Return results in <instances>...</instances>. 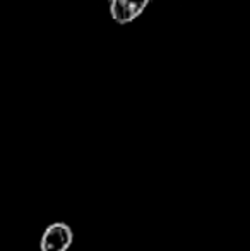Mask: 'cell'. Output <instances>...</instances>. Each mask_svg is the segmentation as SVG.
<instances>
[{"label": "cell", "mask_w": 250, "mask_h": 251, "mask_svg": "<svg viewBox=\"0 0 250 251\" xmlns=\"http://www.w3.org/2000/svg\"><path fill=\"white\" fill-rule=\"evenodd\" d=\"M74 243V232L65 222H54L43 231L40 251H67Z\"/></svg>", "instance_id": "1"}, {"label": "cell", "mask_w": 250, "mask_h": 251, "mask_svg": "<svg viewBox=\"0 0 250 251\" xmlns=\"http://www.w3.org/2000/svg\"><path fill=\"white\" fill-rule=\"evenodd\" d=\"M151 0H113L110 2V14L118 24H129L144 12Z\"/></svg>", "instance_id": "2"}, {"label": "cell", "mask_w": 250, "mask_h": 251, "mask_svg": "<svg viewBox=\"0 0 250 251\" xmlns=\"http://www.w3.org/2000/svg\"><path fill=\"white\" fill-rule=\"evenodd\" d=\"M108 2H113V0H108Z\"/></svg>", "instance_id": "3"}]
</instances>
